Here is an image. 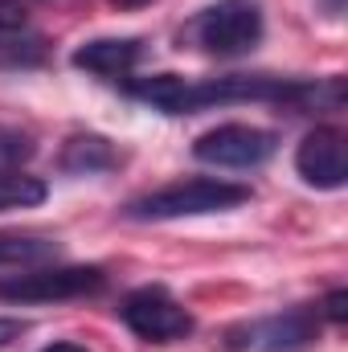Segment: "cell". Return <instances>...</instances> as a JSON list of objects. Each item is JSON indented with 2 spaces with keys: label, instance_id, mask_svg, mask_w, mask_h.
<instances>
[{
  "label": "cell",
  "instance_id": "obj_2",
  "mask_svg": "<svg viewBox=\"0 0 348 352\" xmlns=\"http://www.w3.org/2000/svg\"><path fill=\"white\" fill-rule=\"evenodd\" d=\"M250 201L246 184L234 180H217V176H193V180H176L156 192H144L135 201H127L123 217L131 221H176V217H205V213H226Z\"/></svg>",
  "mask_w": 348,
  "mask_h": 352
},
{
  "label": "cell",
  "instance_id": "obj_6",
  "mask_svg": "<svg viewBox=\"0 0 348 352\" xmlns=\"http://www.w3.org/2000/svg\"><path fill=\"white\" fill-rule=\"evenodd\" d=\"M119 320L148 344H173L193 336V316L176 303L164 287H140L119 303Z\"/></svg>",
  "mask_w": 348,
  "mask_h": 352
},
{
  "label": "cell",
  "instance_id": "obj_5",
  "mask_svg": "<svg viewBox=\"0 0 348 352\" xmlns=\"http://www.w3.org/2000/svg\"><path fill=\"white\" fill-rule=\"evenodd\" d=\"M320 336V307H291L283 316H266L242 324L226 336L230 352H303Z\"/></svg>",
  "mask_w": 348,
  "mask_h": 352
},
{
  "label": "cell",
  "instance_id": "obj_10",
  "mask_svg": "<svg viewBox=\"0 0 348 352\" xmlns=\"http://www.w3.org/2000/svg\"><path fill=\"white\" fill-rule=\"evenodd\" d=\"M115 148H111V140H102V135H74V140H66V148H62V168L74 176H90V173H107V168H115Z\"/></svg>",
  "mask_w": 348,
  "mask_h": 352
},
{
  "label": "cell",
  "instance_id": "obj_15",
  "mask_svg": "<svg viewBox=\"0 0 348 352\" xmlns=\"http://www.w3.org/2000/svg\"><path fill=\"white\" fill-rule=\"evenodd\" d=\"M25 29V16L8 4V0H0V37H8V33H21Z\"/></svg>",
  "mask_w": 348,
  "mask_h": 352
},
{
  "label": "cell",
  "instance_id": "obj_13",
  "mask_svg": "<svg viewBox=\"0 0 348 352\" xmlns=\"http://www.w3.org/2000/svg\"><path fill=\"white\" fill-rule=\"evenodd\" d=\"M29 156H33V140L17 127H0V173L21 168Z\"/></svg>",
  "mask_w": 348,
  "mask_h": 352
},
{
  "label": "cell",
  "instance_id": "obj_14",
  "mask_svg": "<svg viewBox=\"0 0 348 352\" xmlns=\"http://www.w3.org/2000/svg\"><path fill=\"white\" fill-rule=\"evenodd\" d=\"M320 316H328L332 324H345L348 320V291L345 287H336V291L324 299V311H320Z\"/></svg>",
  "mask_w": 348,
  "mask_h": 352
},
{
  "label": "cell",
  "instance_id": "obj_18",
  "mask_svg": "<svg viewBox=\"0 0 348 352\" xmlns=\"http://www.w3.org/2000/svg\"><path fill=\"white\" fill-rule=\"evenodd\" d=\"M123 4H148V0H123Z\"/></svg>",
  "mask_w": 348,
  "mask_h": 352
},
{
  "label": "cell",
  "instance_id": "obj_8",
  "mask_svg": "<svg viewBox=\"0 0 348 352\" xmlns=\"http://www.w3.org/2000/svg\"><path fill=\"white\" fill-rule=\"evenodd\" d=\"M295 173L303 176L312 188H345V180H348L345 135L336 127L307 131L303 144L295 148Z\"/></svg>",
  "mask_w": 348,
  "mask_h": 352
},
{
  "label": "cell",
  "instance_id": "obj_9",
  "mask_svg": "<svg viewBox=\"0 0 348 352\" xmlns=\"http://www.w3.org/2000/svg\"><path fill=\"white\" fill-rule=\"evenodd\" d=\"M144 58V41L135 37H98V41H87L74 50V66L87 70V74H98V78H127Z\"/></svg>",
  "mask_w": 348,
  "mask_h": 352
},
{
  "label": "cell",
  "instance_id": "obj_16",
  "mask_svg": "<svg viewBox=\"0 0 348 352\" xmlns=\"http://www.w3.org/2000/svg\"><path fill=\"white\" fill-rule=\"evenodd\" d=\"M29 332V324L25 320H12V316H0V349L4 344H12V340H21Z\"/></svg>",
  "mask_w": 348,
  "mask_h": 352
},
{
  "label": "cell",
  "instance_id": "obj_7",
  "mask_svg": "<svg viewBox=\"0 0 348 352\" xmlns=\"http://www.w3.org/2000/svg\"><path fill=\"white\" fill-rule=\"evenodd\" d=\"M279 140L266 127H250V123H221L213 131H205L193 144V156L201 164L213 168H259L274 156Z\"/></svg>",
  "mask_w": 348,
  "mask_h": 352
},
{
  "label": "cell",
  "instance_id": "obj_1",
  "mask_svg": "<svg viewBox=\"0 0 348 352\" xmlns=\"http://www.w3.org/2000/svg\"><path fill=\"white\" fill-rule=\"evenodd\" d=\"M127 94L164 111V115H197L209 107L230 102H287L299 111H340L345 107V78H274V74H226V78H180V74H152L127 78Z\"/></svg>",
  "mask_w": 348,
  "mask_h": 352
},
{
  "label": "cell",
  "instance_id": "obj_12",
  "mask_svg": "<svg viewBox=\"0 0 348 352\" xmlns=\"http://www.w3.org/2000/svg\"><path fill=\"white\" fill-rule=\"evenodd\" d=\"M50 197L41 176H29L25 168H8L0 173V213L4 209H33Z\"/></svg>",
  "mask_w": 348,
  "mask_h": 352
},
{
  "label": "cell",
  "instance_id": "obj_11",
  "mask_svg": "<svg viewBox=\"0 0 348 352\" xmlns=\"http://www.w3.org/2000/svg\"><path fill=\"white\" fill-rule=\"evenodd\" d=\"M62 242L58 238H41V234H0V266H41L58 258Z\"/></svg>",
  "mask_w": 348,
  "mask_h": 352
},
{
  "label": "cell",
  "instance_id": "obj_17",
  "mask_svg": "<svg viewBox=\"0 0 348 352\" xmlns=\"http://www.w3.org/2000/svg\"><path fill=\"white\" fill-rule=\"evenodd\" d=\"M41 352H87V344H74V340H54L50 349H41Z\"/></svg>",
  "mask_w": 348,
  "mask_h": 352
},
{
  "label": "cell",
  "instance_id": "obj_3",
  "mask_svg": "<svg viewBox=\"0 0 348 352\" xmlns=\"http://www.w3.org/2000/svg\"><path fill=\"white\" fill-rule=\"evenodd\" d=\"M262 29L266 25H262L259 0H217L205 12H197L184 37L213 58H242L262 41Z\"/></svg>",
  "mask_w": 348,
  "mask_h": 352
},
{
  "label": "cell",
  "instance_id": "obj_4",
  "mask_svg": "<svg viewBox=\"0 0 348 352\" xmlns=\"http://www.w3.org/2000/svg\"><path fill=\"white\" fill-rule=\"evenodd\" d=\"M107 287L102 266H33L25 274L0 278V299L8 303H62V299H87Z\"/></svg>",
  "mask_w": 348,
  "mask_h": 352
}]
</instances>
